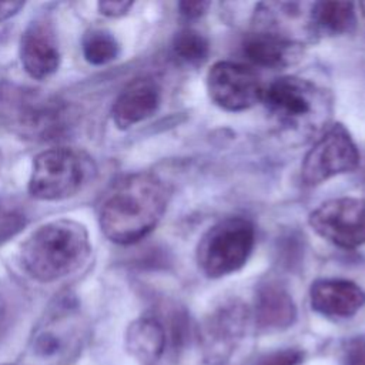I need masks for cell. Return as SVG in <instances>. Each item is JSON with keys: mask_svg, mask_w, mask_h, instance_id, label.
<instances>
[{"mask_svg": "<svg viewBox=\"0 0 365 365\" xmlns=\"http://www.w3.org/2000/svg\"><path fill=\"white\" fill-rule=\"evenodd\" d=\"M170 191L164 181L150 173L120 178L103 200L100 227L117 244H133L151 232L161 220Z\"/></svg>", "mask_w": 365, "mask_h": 365, "instance_id": "6da1fadb", "label": "cell"}, {"mask_svg": "<svg viewBox=\"0 0 365 365\" xmlns=\"http://www.w3.org/2000/svg\"><path fill=\"white\" fill-rule=\"evenodd\" d=\"M90 250L84 225L57 220L30 234L21 247V264L31 278L51 282L78 269L88 258Z\"/></svg>", "mask_w": 365, "mask_h": 365, "instance_id": "7a4b0ae2", "label": "cell"}, {"mask_svg": "<svg viewBox=\"0 0 365 365\" xmlns=\"http://www.w3.org/2000/svg\"><path fill=\"white\" fill-rule=\"evenodd\" d=\"M67 107L37 90L0 84V124L29 138L56 137L63 131Z\"/></svg>", "mask_w": 365, "mask_h": 365, "instance_id": "3957f363", "label": "cell"}, {"mask_svg": "<svg viewBox=\"0 0 365 365\" xmlns=\"http://www.w3.org/2000/svg\"><path fill=\"white\" fill-rule=\"evenodd\" d=\"M255 244V228L244 217H228L201 237L197 248L200 269L208 278H221L242 268Z\"/></svg>", "mask_w": 365, "mask_h": 365, "instance_id": "277c9868", "label": "cell"}, {"mask_svg": "<svg viewBox=\"0 0 365 365\" xmlns=\"http://www.w3.org/2000/svg\"><path fill=\"white\" fill-rule=\"evenodd\" d=\"M91 173L90 161L81 153L51 148L34 158L29 191L37 200H63L80 191Z\"/></svg>", "mask_w": 365, "mask_h": 365, "instance_id": "5b68a950", "label": "cell"}, {"mask_svg": "<svg viewBox=\"0 0 365 365\" xmlns=\"http://www.w3.org/2000/svg\"><path fill=\"white\" fill-rule=\"evenodd\" d=\"M268 114L287 130L312 128L325 104L324 94L308 80L285 76L264 87L262 98Z\"/></svg>", "mask_w": 365, "mask_h": 365, "instance_id": "8992f818", "label": "cell"}, {"mask_svg": "<svg viewBox=\"0 0 365 365\" xmlns=\"http://www.w3.org/2000/svg\"><path fill=\"white\" fill-rule=\"evenodd\" d=\"M359 165V151L344 124L328 127L314 143L302 160L301 180L314 187L345 173L355 171Z\"/></svg>", "mask_w": 365, "mask_h": 365, "instance_id": "52a82bcc", "label": "cell"}, {"mask_svg": "<svg viewBox=\"0 0 365 365\" xmlns=\"http://www.w3.org/2000/svg\"><path fill=\"white\" fill-rule=\"evenodd\" d=\"M308 222L331 244L345 250L358 248L365 244V198L328 200L309 214Z\"/></svg>", "mask_w": 365, "mask_h": 365, "instance_id": "ba28073f", "label": "cell"}, {"mask_svg": "<svg viewBox=\"0 0 365 365\" xmlns=\"http://www.w3.org/2000/svg\"><path fill=\"white\" fill-rule=\"evenodd\" d=\"M248 308L237 299L227 301L205 317L198 329L202 356L208 364L227 362L245 335Z\"/></svg>", "mask_w": 365, "mask_h": 365, "instance_id": "9c48e42d", "label": "cell"}, {"mask_svg": "<svg viewBox=\"0 0 365 365\" xmlns=\"http://www.w3.org/2000/svg\"><path fill=\"white\" fill-rule=\"evenodd\" d=\"M207 90L218 107L227 111H242L261 101L264 86L250 66L217 61L208 70Z\"/></svg>", "mask_w": 365, "mask_h": 365, "instance_id": "30bf717a", "label": "cell"}, {"mask_svg": "<svg viewBox=\"0 0 365 365\" xmlns=\"http://www.w3.org/2000/svg\"><path fill=\"white\" fill-rule=\"evenodd\" d=\"M309 301L312 309L324 317L349 318L365 305V291L348 279L322 278L312 282Z\"/></svg>", "mask_w": 365, "mask_h": 365, "instance_id": "8fae6325", "label": "cell"}, {"mask_svg": "<svg viewBox=\"0 0 365 365\" xmlns=\"http://www.w3.org/2000/svg\"><path fill=\"white\" fill-rule=\"evenodd\" d=\"M20 58L24 70L33 78L51 76L60 63L57 38L47 21H33L20 40Z\"/></svg>", "mask_w": 365, "mask_h": 365, "instance_id": "7c38bea8", "label": "cell"}, {"mask_svg": "<svg viewBox=\"0 0 365 365\" xmlns=\"http://www.w3.org/2000/svg\"><path fill=\"white\" fill-rule=\"evenodd\" d=\"M160 106V87L151 78H135L125 86L113 104V120L118 128H128L151 117Z\"/></svg>", "mask_w": 365, "mask_h": 365, "instance_id": "4fadbf2b", "label": "cell"}, {"mask_svg": "<svg viewBox=\"0 0 365 365\" xmlns=\"http://www.w3.org/2000/svg\"><path fill=\"white\" fill-rule=\"evenodd\" d=\"M254 317L257 327L262 331H284L295 322L297 307L281 284L267 281L257 288Z\"/></svg>", "mask_w": 365, "mask_h": 365, "instance_id": "5bb4252c", "label": "cell"}, {"mask_svg": "<svg viewBox=\"0 0 365 365\" xmlns=\"http://www.w3.org/2000/svg\"><path fill=\"white\" fill-rule=\"evenodd\" d=\"M242 54L254 66L279 68L298 58L299 47L291 38L277 33L262 31L245 37L242 41Z\"/></svg>", "mask_w": 365, "mask_h": 365, "instance_id": "9a60e30c", "label": "cell"}, {"mask_svg": "<svg viewBox=\"0 0 365 365\" xmlns=\"http://www.w3.org/2000/svg\"><path fill=\"white\" fill-rule=\"evenodd\" d=\"M125 346L141 365H155L167 346L163 322L154 317L133 321L125 332Z\"/></svg>", "mask_w": 365, "mask_h": 365, "instance_id": "2e32d148", "label": "cell"}, {"mask_svg": "<svg viewBox=\"0 0 365 365\" xmlns=\"http://www.w3.org/2000/svg\"><path fill=\"white\" fill-rule=\"evenodd\" d=\"M311 20L327 33H349L356 21L355 4L351 1H318L312 6Z\"/></svg>", "mask_w": 365, "mask_h": 365, "instance_id": "e0dca14e", "label": "cell"}, {"mask_svg": "<svg viewBox=\"0 0 365 365\" xmlns=\"http://www.w3.org/2000/svg\"><path fill=\"white\" fill-rule=\"evenodd\" d=\"M171 53L178 61L197 66L207 60L210 53V43L200 31L194 29H184L174 36L171 43Z\"/></svg>", "mask_w": 365, "mask_h": 365, "instance_id": "ac0fdd59", "label": "cell"}, {"mask_svg": "<svg viewBox=\"0 0 365 365\" xmlns=\"http://www.w3.org/2000/svg\"><path fill=\"white\" fill-rule=\"evenodd\" d=\"M83 54L94 66L107 64L117 57L118 43L110 33L93 30L83 38Z\"/></svg>", "mask_w": 365, "mask_h": 365, "instance_id": "d6986e66", "label": "cell"}, {"mask_svg": "<svg viewBox=\"0 0 365 365\" xmlns=\"http://www.w3.org/2000/svg\"><path fill=\"white\" fill-rule=\"evenodd\" d=\"M304 361V352L298 348H285L268 352L255 362V365H299Z\"/></svg>", "mask_w": 365, "mask_h": 365, "instance_id": "ffe728a7", "label": "cell"}, {"mask_svg": "<svg viewBox=\"0 0 365 365\" xmlns=\"http://www.w3.org/2000/svg\"><path fill=\"white\" fill-rule=\"evenodd\" d=\"M341 361L344 365H365V336L346 339L341 349Z\"/></svg>", "mask_w": 365, "mask_h": 365, "instance_id": "44dd1931", "label": "cell"}, {"mask_svg": "<svg viewBox=\"0 0 365 365\" xmlns=\"http://www.w3.org/2000/svg\"><path fill=\"white\" fill-rule=\"evenodd\" d=\"M24 224L26 220L20 212L0 205V242L16 235Z\"/></svg>", "mask_w": 365, "mask_h": 365, "instance_id": "7402d4cb", "label": "cell"}, {"mask_svg": "<svg viewBox=\"0 0 365 365\" xmlns=\"http://www.w3.org/2000/svg\"><path fill=\"white\" fill-rule=\"evenodd\" d=\"M210 7V1H181L178 3L180 14L185 19H197Z\"/></svg>", "mask_w": 365, "mask_h": 365, "instance_id": "603a6c76", "label": "cell"}, {"mask_svg": "<svg viewBox=\"0 0 365 365\" xmlns=\"http://www.w3.org/2000/svg\"><path fill=\"white\" fill-rule=\"evenodd\" d=\"M131 6H133V1H100L98 3L100 13L110 17H118L125 14Z\"/></svg>", "mask_w": 365, "mask_h": 365, "instance_id": "cb8c5ba5", "label": "cell"}, {"mask_svg": "<svg viewBox=\"0 0 365 365\" xmlns=\"http://www.w3.org/2000/svg\"><path fill=\"white\" fill-rule=\"evenodd\" d=\"M20 7H23L21 1H0V21L16 14Z\"/></svg>", "mask_w": 365, "mask_h": 365, "instance_id": "d4e9b609", "label": "cell"}, {"mask_svg": "<svg viewBox=\"0 0 365 365\" xmlns=\"http://www.w3.org/2000/svg\"><path fill=\"white\" fill-rule=\"evenodd\" d=\"M3 321H4V305L0 301V327L3 325Z\"/></svg>", "mask_w": 365, "mask_h": 365, "instance_id": "484cf974", "label": "cell"}, {"mask_svg": "<svg viewBox=\"0 0 365 365\" xmlns=\"http://www.w3.org/2000/svg\"><path fill=\"white\" fill-rule=\"evenodd\" d=\"M359 7L362 9V13H364V16H365V3H361V4H359Z\"/></svg>", "mask_w": 365, "mask_h": 365, "instance_id": "4316f807", "label": "cell"}]
</instances>
